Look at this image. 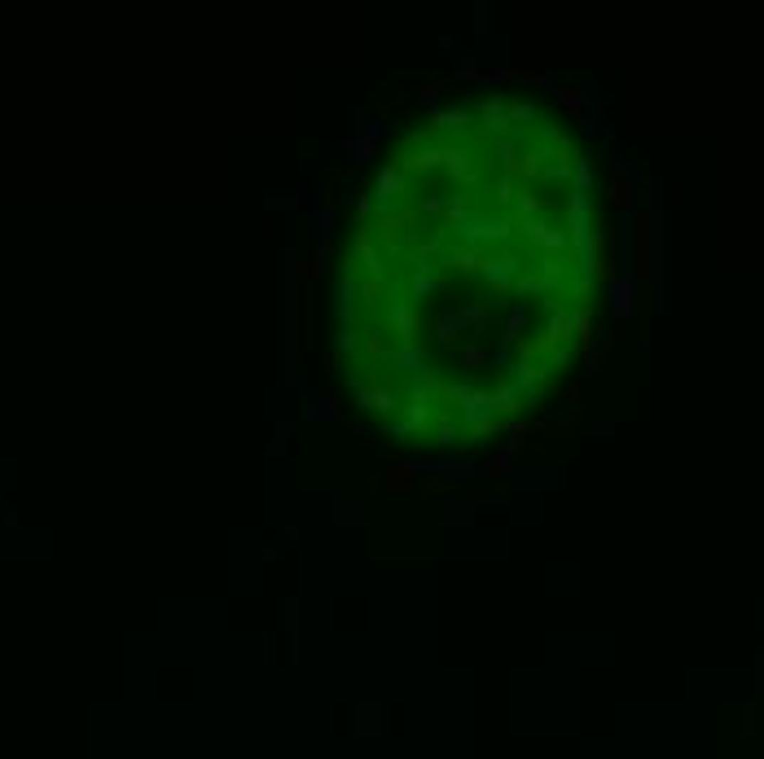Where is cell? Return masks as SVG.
<instances>
[{"mask_svg": "<svg viewBox=\"0 0 764 759\" xmlns=\"http://www.w3.org/2000/svg\"><path fill=\"white\" fill-rule=\"evenodd\" d=\"M580 176L567 136L505 97L387 154L339 268L343 360L382 430L452 448L553 387L589 330Z\"/></svg>", "mask_w": 764, "mask_h": 759, "instance_id": "obj_1", "label": "cell"}]
</instances>
